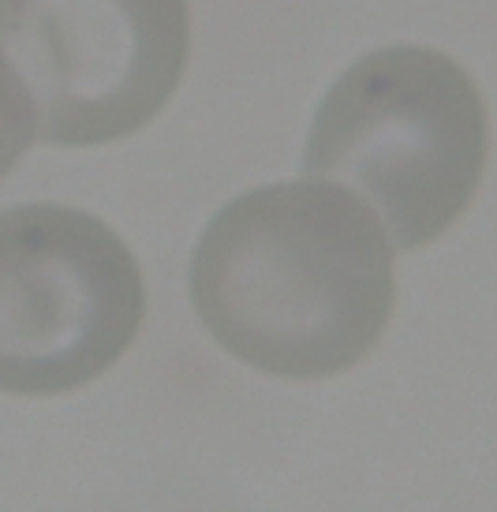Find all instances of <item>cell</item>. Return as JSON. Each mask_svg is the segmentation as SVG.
I'll use <instances>...</instances> for the list:
<instances>
[{
	"label": "cell",
	"mask_w": 497,
	"mask_h": 512,
	"mask_svg": "<svg viewBox=\"0 0 497 512\" xmlns=\"http://www.w3.org/2000/svg\"><path fill=\"white\" fill-rule=\"evenodd\" d=\"M213 341L273 378H329L374 352L397 307L393 240L344 187L288 180L225 202L191 255Z\"/></svg>",
	"instance_id": "cell-1"
},
{
	"label": "cell",
	"mask_w": 497,
	"mask_h": 512,
	"mask_svg": "<svg viewBox=\"0 0 497 512\" xmlns=\"http://www.w3.org/2000/svg\"><path fill=\"white\" fill-rule=\"evenodd\" d=\"M490 124L479 86L426 45L370 49L329 86L303 150L311 180H337L382 214L404 251L438 240L483 184Z\"/></svg>",
	"instance_id": "cell-2"
},
{
	"label": "cell",
	"mask_w": 497,
	"mask_h": 512,
	"mask_svg": "<svg viewBox=\"0 0 497 512\" xmlns=\"http://www.w3.org/2000/svg\"><path fill=\"white\" fill-rule=\"evenodd\" d=\"M146 322V277L113 228L60 202L0 210V393L101 378Z\"/></svg>",
	"instance_id": "cell-3"
},
{
	"label": "cell",
	"mask_w": 497,
	"mask_h": 512,
	"mask_svg": "<svg viewBox=\"0 0 497 512\" xmlns=\"http://www.w3.org/2000/svg\"><path fill=\"white\" fill-rule=\"evenodd\" d=\"M0 53L27 86L38 135L101 146L146 128L191 53L187 4H0Z\"/></svg>",
	"instance_id": "cell-4"
},
{
	"label": "cell",
	"mask_w": 497,
	"mask_h": 512,
	"mask_svg": "<svg viewBox=\"0 0 497 512\" xmlns=\"http://www.w3.org/2000/svg\"><path fill=\"white\" fill-rule=\"evenodd\" d=\"M34 139H38V116L27 86L19 83L15 68L0 53V180L23 161Z\"/></svg>",
	"instance_id": "cell-5"
}]
</instances>
